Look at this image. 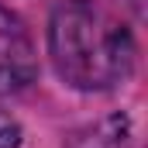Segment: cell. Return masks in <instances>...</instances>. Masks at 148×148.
<instances>
[{
  "label": "cell",
  "mask_w": 148,
  "mask_h": 148,
  "mask_svg": "<svg viewBox=\"0 0 148 148\" xmlns=\"http://www.w3.org/2000/svg\"><path fill=\"white\" fill-rule=\"evenodd\" d=\"M48 59L66 86L103 93L134 73L138 45L100 0H59L48 17Z\"/></svg>",
  "instance_id": "1"
},
{
  "label": "cell",
  "mask_w": 148,
  "mask_h": 148,
  "mask_svg": "<svg viewBox=\"0 0 148 148\" xmlns=\"http://www.w3.org/2000/svg\"><path fill=\"white\" fill-rule=\"evenodd\" d=\"M38 76V52L28 24L0 3V100L24 93Z\"/></svg>",
  "instance_id": "2"
},
{
  "label": "cell",
  "mask_w": 148,
  "mask_h": 148,
  "mask_svg": "<svg viewBox=\"0 0 148 148\" xmlns=\"http://www.w3.org/2000/svg\"><path fill=\"white\" fill-rule=\"evenodd\" d=\"M69 148H131V124L124 114L100 117L83 131H76Z\"/></svg>",
  "instance_id": "3"
},
{
  "label": "cell",
  "mask_w": 148,
  "mask_h": 148,
  "mask_svg": "<svg viewBox=\"0 0 148 148\" xmlns=\"http://www.w3.org/2000/svg\"><path fill=\"white\" fill-rule=\"evenodd\" d=\"M21 141H24L21 124L10 114H0V148H21Z\"/></svg>",
  "instance_id": "4"
},
{
  "label": "cell",
  "mask_w": 148,
  "mask_h": 148,
  "mask_svg": "<svg viewBox=\"0 0 148 148\" xmlns=\"http://www.w3.org/2000/svg\"><path fill=\"white\" fill-rule=\"evenodd\" d=\"M127 7H131V14L134 17H145V0H124Z\"/></svg>",
  "instance_id": "5"
}]
</instances>
